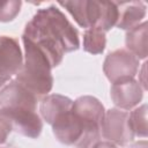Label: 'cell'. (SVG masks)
Here are the masks:
<instances>
[{"instance_id": "obj_1", "label": "cell", "mask_w": 148, "mask_h": 148, "mask_svg": "<svg viewBox=\"0 0 148 148\" xmlns=\"http://www.w3.org/2000/svg\"><path fill=\"white\" fill-rule=\"evenodd\" d=\"M22 36L30 39L47 57L52 68L61 64L65 53L80 47L77 30L56 5L38 9L25 24Z\"/></svg>"}, {"instance_id": "obj_2", "label": "cell", "mask_w": 148, "mask_h": 148, "mask_svg": "<svg viewBox=\"0 0 148 148\" xmlns=\"http://www.w3.org/2000/svg\"><path fill=\"white\" fill-rule=\"evenodd\" d=\"M24 61L15 80L31 91L38 99L46 96L53 87L52 66L47 57L27 37L22 36Z\"/></svg>"}, {"instance_id": "obj_3", "label": "cell", "mask_w": 148, "mask_h": 148, "mask_svg": "<svg viewBox=\"0 0 148 148\" xmlns=\"http://www.w3.org/2000/svg\"><path fill=\"white\" fill-rule=\"evenodd\" d=\"M101 135L109 142L117 146H125L133 141L134 132L130 121V112L120 109H110L105 111Z\"/></svg>"}, {"instance_id": "obj_4", "label": "cell", "mask_w": 148, "mask_h": 148, "mask_svg": "<svg viewBox=\"0 0 148 148\" xmlns=\"http://www.w3.org/2000/svg\"><path fill=\"white\" fill-rule=\"evenodd\" d=\"M139 69V59L126 49L110 52L103 64L105 76L112 83L134 79Z\"/></svg>"}, {"instance_id": "obj_5", "label": "cell", "mask_w": 148, "mask_h": 148, "mask_svg": "<svg viewBox=\"0 0 148 148\" xmlns=\"http://www.w3.org/2000/svg\"><path fill=\"white\" fill-rule=\"evenodd\" d=\"M23 66V54L18 40L10 36H0V80L6 83Z\"/></svg>"}, {"instance_id": "obj_6", "label": "cell", "mask_w": 148, "mask_h": 148, "mask_svg": "<svg viewBox=\"0 0 148 148\" xmlns=\"http://www.w3.org/2000/svg\"><path fill=\"white\" fill-rule=\"evenodd\" d=\"M0 113L9 121L12 130L30 139H36L43 130V121L36 111L29 109L0 110Z\"/></svg>"}, {"instance_id": "obj_7", "label": "cell", "mask_w": 148, "mask_h": 148, "mask_svg": "<svg viewBox=\"0 0 148 148\" xmlns=\"http://www.w3.org/2000/svg\"><path fill=\"white\" fill-rule=\"evenodd\" d=\"M37 102V96L16 80H12L0 90V110L29 109L36 111Z\"/></svg>"}, {"instance_id": "obj_8", "label": "cell", "mask_w": 148, "mask_h": 148, "mask_svg": "<svg viewBox=\"0 0 148 148\" xmlns=\"http://www.w3.org/2000/svg\"><path fill=\"white\" fill-rule=\"evenodd\" d=\"M52 131L58 141L66 146L76 147L84 135L82 121L72 109L56 119V121L52 124Z\"/></svg>"}, {"instance_id": "obj_9", "label": "cell", "mask_w": 148, "mask_h": 148, "mask_svg": "<svg viewBox=\"0 0 148 148\" xmlns=\"http://www.w3.org/2000/svg\"><path fill=\"white\" fill-rule=\"evenodd\" d=\"M110 95L116 106L121 110H131L141 102L143 89L139 81L131 79L112 83Z\"/></svg>"}, {"instance_id": "obj_10", "label": "cell", "mask_w": 148, "mask_h": 148, "mask_svg": "<svg viewBox=\"0 0 148 148\" xmlns=\"http://www.w3.org/2000/svg\"><path fill=\"white\" fill-rule=\"evenodd\" d=\"M58 5L65 7L81 28H94L97 18V1L71 0L60 1Z\"/></svg>"}, {"instance_id": "obj_11", "label": "cell", "mask_w": 148, "mask_h": 148, "mask_svg": "<svg viewBox=\"0 0 148 148\" xmlns=\"http://www.w3.org/2000/svg\"><path fill=\"white\" fill-rule=\"evenodd\" d=\"M118 7L117 27L123 30H131L140 24L146 16V5L142 1L116 2Z\"/></svg>"}, {"instance_id": "obj_12", "label": "cell", "mask_w": 148, "mask_h": 148, "mask_svg": "<svg viewBox=\"0 0 148 148\" xmlns=\"http://www.w3.org/2000/svg\"><path fill=\"white\" fill-rule=\"evenodd\" d=\"M72 106L73 101L69 97L59 94H52L46 95L40 99L39 111L43 119L47 124L52 125L56 121V119H58L65 112L69 111Z\"/></svg>"}, {"instance_id": "obj_13", "label": "cell", "mask_w": 148, "mask_h": 148, "mask_svg": "<svg viewBox=\"0 0 148 148\" xmlns=\"http://www.w3.org/2000/svg\"><path fill=\"white\" fill-rule=\"evenodd\" d=\"M73 112L81 119L102 125L105 110L103 104L94 96H80L73 101Z\"/></svg>"}, {"instance_id": "obj_14", "label": "cell", "mask_w": 148, "mask_h": 148, "mask_svg": "<svg viewBox=\"0 0 148 148\" xmlns=\"http://www.w3.org/2000/svg\"><path fill=\"white\" fill-rule=\"evenodd\" d=\"M126 50L133 53L138 59L147 58V22H142L126 34Z\"/></svg>"}, {"instance_id": "obj_15", "label": "cell", "mask_w": 148, "mask_h": 148, "mask_svg": "<svg viewBox=\"0 0 148 148\" xmlns=\"http://www.w3.org/2000/svg\"><path fill=\"white\" fill-rule=\"evenodd\" d=\"M97 20L94 28L106 32L117 24L118 7L113 1H97Z\"/></svg>"}, {"instance_id": "obj_16", "label": "cell", "mask_w": 148, "mask_h": 148, "mask_svg": "<svg viewBox=\"0 0 148 148\" xmlns=\"http://www.w3.org/2000/svg\"><path fill=\"white\" fill-rule=\"evenodd\" d=\"M106 46L105 32L96 29L89 28L83 34V50L91 54H102Z\"/></svg>"}, {"instance_id": "obj_17", "label": "cell", "mask_w": 148, "mask_h": 148, "mask_svg": "<svg viewBox=\"0 0 148 148\" xmlns=\"http://www.w3.org/2000/svg\"><path fill=\"white\" fill-rule=\"evenodd\" d=\"M130 121L133 128L134 135L140 138L147 136V105L142 104L141 106L134 109L130 113Z\"/></svg>"}, {"instance_id": "obj_18", "label": "cell", "mask_w": 148, "mask_h": 148, "mask_svg": "<svg viewBox=\"0 0 148 148\" xmlns=\"http://www.w3.org/2000/svg\"><path fill=\"white\" fill-rule=\"evenodd\" d=\"M22 2L18 0L0 1V22L13 21L21 10Z\"/></svg>"}, {"instance_id": "obj_19", "label": "cell", "mask_w": 148, "mask_h": 148, "mask_svg": "<svg viewBox=\"0 0 148 148\" xmlns=\"http://www.w3.org/2000/svg\"><path fill=\"white\" fill-rule=\"evenodd\" d=\"M12 126L9 124V121L0 113V145L5 143L9 133L12 132Z\"/></svg>"}, {"instance_id": "obj_20", "label": "cell", "mask_w": 148, "mask_h": 148, "mask_svg": "<svg viewBox=\"0 0 148 148\" xmlns=\"http://www.w3.org/2000/svg\"><path fill=\"white\" fill-rule=\"evenodd\" d=\"M92 148H119V147L112 142H109V141H99Z\"/></svg>"}, {"instance_id": "obj_21", "label": "cell", "mask_w": 148, "mask_h": 148, "mask_svg": "<svg viewBox=\"0 0 148 148\" xmlns=\"http://www.w3.org/2000/svg\"><path fill=\"white\" fill-rule=\"evenodd\" d=\"M128 148H148V143L146 140H141V141H136L132 143Z\"/></svg>"}, {"instance_id": "obj_22", "label": "cell", "mask_w": 148, "mask_h": 148, "mask_svg": "<svg viewBox=\"0 0 148 148\" xmlns=\"http://www.w3.org/2000/svg\"><path fill=\"white\" fill-rule=\"evenodd\" d=\"M3 84H5V83H3V82H2V81H1V80H0V87H2V86H3Z\"/></svg>"}]
</instances>
